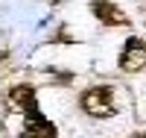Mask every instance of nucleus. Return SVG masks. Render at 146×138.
Masks as SVG:
<instances>
[{
  "label": "nucleus",
  "instance_id": "f257e3e1",
  "mask_svg": "<svg viewBox=\"0 0 146 138\" xmlns=\"http://www.w3.org/2000/svg\"><path fill=\"white\" fill-rule=\"evenodd\" d=\"M82 109L91 118H111L114 115V88L111 85H91L82 91Z\"/></svg>",
  "mask_w": 146,
  "mask_h": 138
},
{
  "label": "nucleus",
  "instance_id": "f03ea898",
  "mask_svg": "<svg viewBox=\"0 0 146 138\" xmlns=\"http://www.w3.org/2000/svg\"><path fill=\"white\" fill-rule=\"evenodd\" d=\"M146 68V41L131 35L123 44V53H120V71L123 73H137Z\"/></svg>",
  "mask_w": 146,
  "mask_h": 138
},
{
  "label": "nucleus",
  "instance_id": "7ed1b4c3",
  "mask_svg": "<svg viewBox=\"0 0 146 138\" xmlns=\"http://www.w3.org/2000/svg\"><path fill=\"white\" fill-rule=\"evenodd\" d=\"M3 103H6V109H18V112L27 115V112L38 109V94H35L32 85H15V88L6 91Z\"/></svg>",
  "mask_w": 146,
  "mask_h": 138
},
{
  "label": "nucleus",
  "instance_id": "20e7f679",
  "mask_svg": "<svg viewBox=\"0 0 146 138\" xmlns=\"http://www.w3.org/2000/svg\"><path fill=\"white\" fill-rule=\"evenodd\" d=\"M91 12L96 21H102L105 27H129V15L123 9H117L111 0H91Z\"/></svg>",
  "mask_w": 146,
  "mask_h": 138
},
{
  "label": "nucleus",
  "instance_id": "39448f33",
  "mask_svg": "<svg viewBox=\"0 0 146 138\" xmlns=\"http://www.w3.org/2000/svg\"><path fill=\"white\" fill-rule=\"evenodd\" d=\"M23 135H53L56 138V123L53 120H47L38 109H32V112H27V120H23V129H21Z\"/></svg>",
  "mask_w": 146,
  "mask_h": 138
},
{
  "label": "nucleus",
  "instance_id": "423d86ee",
  "mask_svg": "<svg viewBox=\"0 0 146 138\" xmlns=\"http://www.w3.org/2000/svg\"><path fill=\"white\" fill-rule=\"evenodd\" d=\"M0 59H3V53H0Z\"/></svg>",
  "mask_w": 146,
  "mask_h": 138
}]
</instances>
